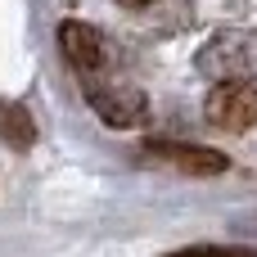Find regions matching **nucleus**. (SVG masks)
Wrapping results in <instances>:
<instances>
[{
	"label": "nucleus",
	"instance_id": "f03ea898",
	"mask_svg": "<svg viewBox=\"0 0 257 257\" xmlns=\"http://www.w3.org/2000/svg\"><path fill=\"white\" fill-rule=\"evenodd\" d=\"M86 99L108 126H140L149 113L145 90H136L126 81H108V77H86Z\"/></svg>",
	"mask_w": 257,
	"mask_h": 257
},
{
	"label": "nucleus",
	"instance_id": "7ed1b4c3",
	"mask_svg": "<svg viewBox=\"0 0 257 257\" xmlns=\"http://www.w3.org/2000/svg\"><path fill=\"white\" fill-rule=\"evenodd\" d=\"M203 113L221 131H248L257 126V90L248 81H221V86H212Z\"/></svg>",
	"mask_w": 257,
	"mask_h": 257
},
{
	"label": "nucleus",
	"instance_id": "423d86ee",
	"mask_svg": "<svg viewBox=\"0 0 257 257\" xmlns=\"http://www.w3.org/2000/svg\"><path fill=\"white\" fill-rule=\"evenodd\" d=\"M0 140L14 145V149H32V145H36V122H32L27 104L0 99Z\"/></svg>",
	"mask_w": 257,
	"mask_h": 257
},
{
	"label": "nucleus",
	"instance_id": "6e6552de",
	"mask_svg": "<svg viewBox=\"0 0 257 257\" xmlns=\"http://www.w3.org/2000/svg\"><path fill=\"white\" fill-rule=\"evenodd\" d=\"M117 5H126V9H145V5H154V0H117Z\"/></svg>",
	"mask_w": 257,
	"mask_h": 257
},
{
	"label": "nucleus",
	"instance_id": "20e7f679",
	"mask_svg": "<svg viewBox=\"0 0 257 257\" xmlns=\"http://www.w3.org/2000/svg\"><path fill=\"white\" fill-rule=\"evenodd\" d=\"M59 41H63V54H68V63H72L77 72L104 77V72L113 68V54H117L113 41H108L104 32H95L90 23H63Z\"/></svg>",
	"mask_w": 257,
	"mask_h": 257
},
{
	"label": "nucleus",
	"instance_id": "39448f33",
	"mask_svg": "<svg viewBox=\"0 0 257 257\" xmlns=\"http://www.w3.org/2000/svg\"><path fill=\"white\" fill-rule=\"evenodd\" d=\"M145 158H158L176 172L190 176H221L230 167V158L221 149H203V145H181V140H145Z\"/></svg>",
	"mask_w": 257,
	"mask_h": 257
},
{
	"label": "nucleus",
	"instance_id": "0eeeda50",
	"mask_svg": "<svg viewBox=\"0 0 257 257\" xmlns=\"http://www.w3.org/2000/svg\"><path fill=\"white\" fill-rule=\"evenodd\" d=\"M163 257H257V248H248V244H190V248H176Z\"/></svg>",
	"mask_w": 257,
	"mask_h": 257
},
{
	"label": "nucleus",
	"instance_id": "f257e3e1",
	"mask_svg": "<svg viewBox=\"0 0 257 257\" xmlns=\"http://www.w3.org/2000/svg\"><path fill=\"white\" fill-rule=\"evenodd\" d=\"M199 72L221 81H253L257 77V32H217L199 50Z\"/></svg>",
	"mask_w": 257,
	"mask_h": 257
}]
</instances>
